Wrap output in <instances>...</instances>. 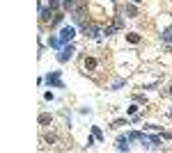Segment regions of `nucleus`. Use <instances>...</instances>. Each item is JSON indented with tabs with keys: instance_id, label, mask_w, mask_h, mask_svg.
<instances>
[{
	"instance_id": "obj_1",
	"label": "nucleus",
	"mask_w": 172,
	"mask_h": 153,
	"mask_svg": "<svg viewBox=\"0 0 172 153\" xmlns=\"http://www.w3.org/2000/svg\"><path fill=\"white\" fill-rule=\"evenodd\" d=\"M71 37H74V30H71V28H67V30L62 32V39H71Z\"/></svg>"
},
{
	"instance_id": "obj_2",
	"label": "nucleus",
	"mask_w": 172,
	"mask_h": 153,
	"mask_svg": "<svg viewBox=\"0 0 172 153\" xmlns=\"http://www.w3.org/2000/svg\"><path fill=\"white\" fill-rule=\"evenodd\" d=\"M136 2H138V0H136Z\"/></svg>"
}]
</instances>
